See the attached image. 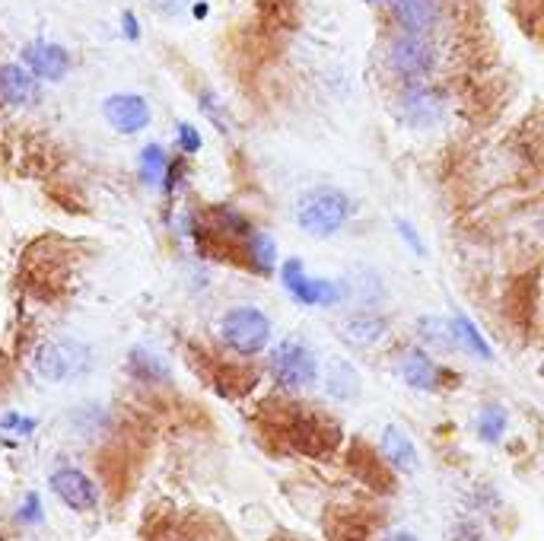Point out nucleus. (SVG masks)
<instances>
[{
	"mask_svg": "<svg viewBox=\"0 0 544 541\" xmlns=\"http://www.w3.org/2000/svg\"><path fill=\"white\" fill-rule=\"evenodd\" d=\"M354 217V201L338 185H315L296 198V226L309 239L338 236Z\"/></svg>",
	"mask_w": 544,
	"mask_h": 541,
	"instance_id": "1",
	"label": "nucleus"
},
{
	"mask_svg": "<svg viewBox=\"0 0 544 541\" xmlns=\"http://www.w3.org/2000/svg\"><path fill=\"white\" fill-rule=\"evenodd\" d=\"M217 335H220L226 351H233L239 357H258L271 347L274 322L265 309H258L252 303H239V306H230L220 316Z\"/></svg>",
	"mask_w": 544,
	"mask_h": 541,
	"instance_id": "2",
	"label": "nucleus"
},
{
	"mask_svg": "<svg viewBox=\"0 0 544 541\" xmlns=\"http://www.w3.org/2000/svg\"><path fill=\"white\" fill-rule=\"evenodd\" d=\"M268 373L284 392H306L319 382V354L303 338H284L271 347L268 354Z\"/></svg>",
	"mask_w": 544,
	"mask_h": 541,
	"instance_id": "3",
	"label": "nucleus"
},
{
	"mask_svg": "<svg viewBox=\"0 0 544 541\" xmlns=\"http://www.w3.org/2000/svg\"><path fill=\"white\" fill-rule=\"evenodd\" d=\"M35 376L51 386H64V382L83 379L93 370V347L80 338H58L45 341L32 357Z\"/></svg>",
	"mask_w": 544,
	"mask_h": 541,
	"instance_id": "4",
	"label": "nucleus"
},
{
	"mask_svg": "<svg viewBox=\"0 0 544 541\" xmlns=\"http://www.w3.org/2000/svg\"><path fill=\"white\" fill-rule=\"evenodd\" d=\"M280 281H284L287 293L300 306L309 309H331L347 300L344 281H328V277H312L303 265V258H284L280 261Z\"/></svg>",
	"mask_w": 544,
	"mask_h": 541,
	"instance_id": "5",
	"label": "nucleus"
},
{
	"mask_svg": "<svg viewBox=\"0 0 544 541\" xmlns=\"http://www.w3.org/2000/svg\"><path fill=\"white\" fill-rule=\"evenodd\" d=\"M48 487L70 513H96L99 510V487L77 465H61L48 475Z\"/></svg>",
	"mask_w": 544,
	"mask_h": 541,
	"instance_id": "6",
	"label": "nucleus"
},
{
	"mask_svg": "<svg viewBox=\"0 0 544 541\" xmlns=\"http://www.w3.org/2000/svg\"><path fill=\"white\" fill-rule=\"evenodd\" d=\"M338 338L350 347V351H373L376 344L389 338V316L376 309H354L347 312L338 325Z\"/></svg>",
	"mask_w": 544,
	"mask_h": 541,
	"instance_id": "7",
	"label": "nucleus"
},
{
	"mask_svg": "<svg viewBox=\"0 0 544 541\" xmlns=\"http://www.w3.org/2000/svg\"><path fill=\"white\" fill-rule=\"evenodd\" d=\"M389 64L398 77L417 83L436 67V45L427 36H401L389 45Z\"/></svg>",
	"mask_w": 544,
	"mask_h": 541,
	"instance_id": "8",
	"label": "nucleus"
},
{
	"mask_svg": "<svg viewBox=\"0 0 544 541\" xmlns=\"http://www.w3.org/2000/svg\"><path fill=\"white\" fill-rule=\"evenodd\" d=\"M398 373L405 379V386H411L414 392H440L446 389L449 379V370L433 360L427 347H408L398 360Z\"/></svg>",
	"mask_w": 544,
	"mask_h": 541,
	"instance_id": "9",
	"label": "nucleus"
},
{
	"mask_svg": "<svg viewBox=\"0 0 544 541\" xmlns=\"http://www.w3.org/2000/svg\"><path fill=\"white\" fill-rule=\"evenodd\" d=\"M102 115L118 134H140L153 118L150 102L144 96H137V93L109 96V99H105V106H102Z\"/></svg>",
	"mask_w": 544,
	"mask_h": 541,
	"instance_id": "10",
	"label": "nucleus"
},
{
	"mask_svg": "<svg viewBox=\"0 0 544 541\" xmlns=\"http://www.w3.org/2000/svg\"><path fill=\"white\" fill-rule=\"evenodd\" d=\"M23 64L26 71L35 77V80H48V83H58L67 77L70 71V55L67 48L58 45V42H32L23 48Z\"/></svg>",
	"mask_w": 544,
	"mask_h": 541,
	"instance_id": "11",
	"label": "nucleus"
},
{
	"mask_svg": "<svg viewBox=\"0 0 544 541\" xmlns=\"http://www.w3.org/2000/svg\"><path fill=\"white\" fill-rule=\"evenodd\" d=\"M379 452L395 471H401V475H414V471L420 468V452H417V446L411 440V433L405 427H398V424H385L382 427Z\"/></svg>",
	"mask_w": 544,
	"mask_h": 541,
	"instance_id": "12",
	"label": "nucleus"
},
{
	"mask_svg": "<svg viewBox=\"0 0 544 541\" xmlns=\"http://www.w3.org/2000/svg\"><path fill=\"white\" fill-rule=\"evenodd\" d=\"M401 118L408 121L411 128H430L443 118V99L440 93L427 90V86H411V90L401 96Z\"/></svg>",
	"mask_w": 544,
	"mask_h": 541,
	"instance_id": "13",
	"label": "nucleus"
},
{
	"mask_svg": "<svg viewBox=\"0 0 544 541\" xmlns=\"http://www.w3.org/2000/svg\"><path fill=\"white\" fill-rule=\"evenodd\" d=\"M0 96H4L10 106H35L42 96V86L35 80L23 64H4L0 67Z\"/></svg>",
	"mask_w": 544,
	"mask_h": 541,
	"instance_id": "14",
	"label": "nucleus"
},
{
	"mask_svg": "<svg viewBox=\"0 0 544 541\" xmlns=\"http://www.w3.org/2000/svg\"><path fill=\"white\" fill-rule=\"evenodd\" d=\"M389 10L408 29V36H427L440 23V4L436 0H389Z\"/></svg>",
	"mask_w": 544,
	"mask_h": 541,
	"instance_id": "15",
	"label": "nucleus"
},
{
	"mask_svg": "<svg viewBox=\"0 0 544 541\" xmlns=\"http://www.w3.org/2000/svg\"><path fill=\"white\" fill-rule=\"evenodd\" d=\"M128 376L134 382H140V386H169L172 370H169V363L160 354L147 351V347H131Z\"/></svg>",
	"mask_w": 544,
	"mask_h": 541,
	"instance_id": "16",
	"label": "nucleus"
},
{
	"mask_svg": "<svg viewBox=\"0 0 544 541\" xmlns=\"http://www.w3.org/2000/svg\"><path fill=\"white\" fill-rule=\"evenodd\" d=\"M325 395L331 401H354L360 395V373L350 360L335 357L325 373Z\"/></svg>",
	"mask_w": 544,
	"mask_h": 541,
	"instance_id": "17",
	"label": "nucleus"
},
{
	"mask_svg": "<svg viewBox=\"0 0 544 541\" xmlns=\"http://www.w3.org/2000/svg\"><path fill=\"white\" fill-rule=\"evenodd\" d=\"M242 255H245V265H249L255 274H274L280 265H277V242L268 236V233H261L255 230L249 239H245V246H242Z\"/></svg>",
	"mask_w": 544,
	"mask_h": 541,
	"instance_id": "18",
	"label": "nucleus"
},
{
	"mask_svg": "<svg viewBox=\"0 0 544 541\" xmlns=\"http://www.w3.org/2000/svg\"><path fill=\"white\" fill-rule=\"evenodd\" d=\"M449 325H452V335H455V344H459V351H468L471 357H478V360H490V357H494L487 338L481 335V328L471 322L468 316L455 312V316L449 319Z\"/></svg>",
	"mask_w": 544,
	"mask_h": 541,
	"instance_id": "19",
	"label": "nucleus"
},
{
	"mask_svg": "<svg viewBox=\"0 0 544 541\" xmlns=\"http://www.w3.org/2000/svg\"><path fill=\"white\" fill-rule=\"evenodd\" d=\"M169 153L160 147V144H147L144 150H140V160H137V172H140V182H144L147 188H156L163 185L166 176H169Z\"/></svg>",
	"mask_w": 544,
	"mask_h": 541,
	"instance_id": "20",
	"label": "nucleus"
},
{
	"mask_svg": "<svg viewBox=\"0 0 544 541\" xmlns=\"http://www.w3.org/2000/svg\"><path fill=\"white\" fill-rule=\"evenodd\" d=\"M214 230H217L220 236L236 239V242H242V246H245V239H249V236L255 233V226L249 223V217L239 214L236 207L220 204V207H214Z\"/></svg>",
	"mask_w": 544,
	"mask_h": 541,
	"instance_id": "21",
	"label": "nucleus"
},
{
	"mask_svg": "<svg viewBox=\"0 0 544 541\" xmlns=\"http://www.w3.org/2000/svg\"><path fill=\"white\" fill-rule=\"evenodd\" d=\"M417 335L424 344L436 347V351H459V344H455V335H452V325L440 316H420Z\"/></svg>",
	"mask_w": 544,
	"mask_h": 541,
	"instance_id": "22",
	"label": "nucleus"
},
{
	"mask_svg": "<svg viewBox=\"0 0 544 541\" xmlns=\"http://www.w3.org/2000/svg\"><path fill=\"white\" fill-rule=\"evenodd\" d=\"M475 430L484 443H500L506 430H510V411L503 405H484L478 411V421H475Z\"/></svg>",
	"mask_w": 544,
	"mask_h": 541,
	"instance_id": "23",
	"label": "nucleus"
},
{
	"mask_svg": "<svg viewBox=\"0 0 544 541\" xmlns=\"http://www.w3.org/2000/svg\"><path fill=\"white\" fill-rule=\"evenodd\" d=\"M198 106H201V112H204L210 121H214L220 134H230V118H226V109L220 106V99H217L214 93H201Z\"/></svg>",
	"mask_w": 544,
	"mask_h": 541,
	"instance_id": "24",
	"label": "nucleus"
},
{
	"mask_svg": "<svg viewBox=\"0 0 544 541\" xmlns=\"http://www.w3.org/2000/svg\"><path fill=\"white\" fill-rule=\"evenodd\" d=\"M395 226H398V236L405 239V246H408L414 255L424 258V255H427V246H424V239H420V233L414 230V223H411V220H398Z\"/></svg>",
	"mask_w": 544,
	"mask_h": 541,
	"instance_id": "25",
	"label": "nucleus"
},
{
	"mask_svg": "<svg viewBox=\"0 0 544 541\" xmlns=\"http://www.w3.org/2000/svg\"><path fill=\"white\" fill-rule=\"evenodd\" d=\"M175 134H179V147H182V153H198L201 150V131L195 128V125H188V121H182L179 128H175Z\"/></svg>",
	"mask_w": 544,
	"mask_h": 541,
	"instance_id": "26",
	"label": "nucleus"
},
{
	"mask_svg": "<svg viewBox=\"0 0 544 541\" xmlns=\"http://www.w3.org/2000/svg\"><path fill=\"white\" fill-rule=\"evenodd\" d=\"M0 427H4V430H13L16 436H29L35 427H39V424H35V417H23V414H7L4 417V421H0Z\"/></svg>",
	"mask_w": 544,
	"mask_h": 541,
	"instance_id": "27",
	"label": "nucleus"
},
{
	"mask_svg": "<svg viewBox=\"0 0 544 541\" xmlns=\"http://www.w3.org/2000/svg\"><path fill=\"white\" fill-rule=\"evenodd\" d=\"M39 519H42V497L32 491L20 503V522H39Z\"/></svg>",
	"mask_w": 544,
	"mask_h": 541,
	"instance_id": "28",
	"label": "nucleus"
},
{
	"mask_svg": "<svg viewBox=\"0 0 544 541\" xmlns=\"http://www.w3.org/2000/svg\"><path fill=\"white\" fill-rule=\"evenodd\" d=\"M121 32H125V36L131 39V42H137L140 39V26H137V16L128 10L125 16H121Z\"/></svg>",
	"mask_w": 544,
	"mask_h": 541,
	"instance_id": "29",
	"label": "nucleus"
},
{
	"mask_svg": "<svg viewBox=\"0 0 544 541\" xmlns=\"http://www.w3.org/2000/svg\"><path fill=\"white\" fill-rule=\"evenodd\" d=\"M382 541H420L414 532H392V535H385Z\"/></svg>",
	"mask_w": 544,
	"mask_h": 541,
	"instance_id": "30",
	"label": "nucleus"
}]
</instances>
